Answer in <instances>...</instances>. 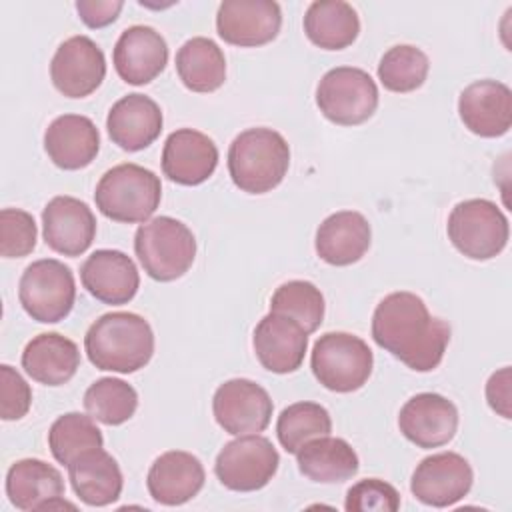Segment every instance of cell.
Wrapping results in <instances>:
<instances>
[{"label": "cell", "mask_w": 512, "mask_h": 512, "mask_svg": "<svg viewBox=\"0 0 512 512\" xmlns=\"http://www.w3.org/2000/svg\"><path fill=\"white\" fill-rule=\"evenodd\" d=\"M324 296L308 280H288L276 288L270 300V312L282 314L300 324L308 334L316 332L324 320Z\"/></svg>", "instance_id": "35"}, {"label": "cell", "mask_w": 512, "mask_h": 512, "mask_svg": "<svg viewBox=\"0 0 512 512\" xmlns=\"http://www.w3.org/2000/svg\"><path fill=\"white\" fill-rule=\"evenodd\" d=\"M104 438L94 418L80 412H68L58 416L48 430V448L56 462L68 466L80 454L102 448Z\"/></svg>", "instance_id": "32"}, {"label": "cell", "mask_w": 512, "mask_h": 512, "mask_svg": "<svg viewBox=\"0 0 512 512\" xmlns=\"http://www.w3.org/2000/svg\"><path fill=\"white\" fill-rule=\"evenodd\" d=\"M430 70L428 56L410 44L388 48L378 64V80L382 86L396 94L414 92L426 82Z\"/></svg>", "instance_id": "36"}, {"label": "cell", "mask_w": 512, "mask_h": 512, "mask_svg": "<svg viewBox=\"0 0 512 512\" xmlns=\"http://www.w3.org/2000/svg\"><path fill=\"white\" fill-rule=\"evenodd\" d=\"M162 110L144 94H128L112 104L106 116L110 140L128 152L148 148L162 132Z\"/></svg>", "instance_id": "23"}, {"label": "cell", "mask_w": 512, "mask_h": 512, "mask_svg": "<svg viewBox=\"0 0 512 512\" xmlns=\"http://www.w3.org/2000/svg\"><path fill=\"white\" fill-rule=\"evenodd\" d=\"M134 252L152 280L172 282L194 264L196 238L184 222L172 216H156L138 226Z\"/></svg>", "instance_id": "5"}, {"label": "cell", "mask_w": 512, "mask_h": 512, "mask_svg": "<svg viewBox=\"0 0 512 512\" xmlns=\"http://www.w3.org/2000/svg\"><path fill=\"white\" fill-rule=\"evenodd\" d=\"M112 62L126 84L142 86L164 72L168 64V44L152 26L136 24L126 28L116 40Z\"/></svg>", "instance_id": "17"}, {"label": "cell", "mask_w": 512, "mask_h": 512, "mask_svg": "<svg viewBox=\"0 0 512 512\" xmlns=\"http://www.w3.org/2000/svg\"><path fill=\"white\" fill-rule=\"evenodd\" d=\"M122 0H78L76 10L88 28H104L112 24L122 12Z\"/></svg>", "instance_id": "40"}, {"label": "cell", "mask_w": 512, "mask_h": 512, "mask_svg": "<svg viewBox=\"0 0 512 512\" xmlns=\"http://www.w3.org/2000/svg\"><path fill=\"white\" fill-rule=\"evenodd\" d=\"M344 508L348 512H396L400 494L380 478H364L348 488Z\"/></svg>", "instance_id": "38"}, {"label": "cell", "mask_w": 512, "mask_h": 512, "mask_svg": "<svg viewBox=\"0 0 512 512\" xmlns=\"http://www.w3.org/2000/svg\"><path fill=\"white\" fill-rule=\"evenodd\" d=\"M486 400L490 408L500 414L502 418L510 420L512 410H510V366H504L496 370L488 382H486Z\"/></svg>", "instance_id": "41"}, {"label": "cell", "mask_w": 512, "mask_h": 512, "mask_svg": "<svg viewBox=\"0 0 512 512\" xmlns=\"http://www.w3.org/2000/svg\"><path fill=\"white\" fill-rule=\"evenodd\" d=\"M282 26V10L274 0H224L216 12L218 36L240 48L272 42Z\"/></svg>", "instance_id": "14"}, {"label": "cell", "mask_w": 512, "mask_h": 512, "mask_svg": "<svg viewBox=\"0 0 512 512\" xmlns=\"http://www.w3.org/2000/svg\"><path fill=\"white\" fill-rule=\"evenodd\" d=\"M32 390L28 382L8 364L0 366V416L2 420H20L28 414Z\"/></svg>", "instance_id": "39"}, {"label": "cell", "mask_w": 512, "mask_h": 512, "mask_svg": "<svg viewBox=\"0 0 512 512\" xmlns=\"http://www.w3.org/2000/svg\"><path fill=\"white\" fill-rule=\"evenodd\" d=\"M34 216L22 208H2L0 212V254L4 258H24L36 248Z\"/></svg>", "instance_id": "37"}, {"label": "cell", "mask_w": 512, "mask_h": 512, "mask_svg": "<svg viewBox=\"0 0 512 512\" xmlns=\"http://www.w3.org/2000/svg\"><path fill=\"white\" fill-rule=\"evenodd\" d=\"M290 146L272 128H248L228 148V174L236 188L248 194H266L286 176Z\"/></svg>", "instance_id": "3"}, {"label": "cell", "mask_w": 512, "mask_h": 512, "mask_svg": "<svg viewBox=\"0 0 512 512\" xmlns=\"http://www.w3.org/2000/svg\"><path fill=\"white\" fill-rule=\"evenodd\" d=\"M372 228L356 210H340L322 220L316 230V254L330 266H350L370 248Z\"/></svg>", "instance_id": "25"}, {"label": "cell", "mask_w": 512, "mask_h": 512, "mask_svg": "<svg viewBox=\"0 0 512 512\" xmlns=\"http://www.w3.org/2000/svg\"><path fill=\"white\" fill-rule=\"evenodd\" d=\"M474 482L470 462L456 452H438L416 464L410 492L426 506L446 508L468 496Z\"/></svg>", "instance_id": "12"}, {"label": "cell", "mask_w": 512, "mask_h": 512, "mask_svg": "<svg viewBox=\"0 0 512 512\" xmlns=\"http://www.w3.org/2000/svg\"><path fill=\"white\" fill-rule=\"evenodd\" d=\"M84 350L98 370L132 374L150 362L154 332L140 314L108 312L88 328Z\"/></svg>", "instance_id": "2"}, {"label": "cell", "mask_w": 512, "mask_h": 512, "mask_svg": "<svg viewBox=\"0 0 512 512\" xmlns=\"http://www.w3.org/2000/svg\"><path fill=\"white\" fill-rule=\"evenodd\" d=\"M398 428L418 448H438L456 436L458 408L442 394L420 392L400 408Z\"/></svg>", "instance_id": "15"}, {"label": "cell", "mask_w": 512, "mask_h": 512, "mask_svg": "<svg viewBox=\"0 0 512 512\" xmlns=\"http://www.w3.org/2000/svg\"><path fill=\"white\" fill-rule=\"evenodd\" d=\"M218 166V148L210 136L194 128L174 130L162 148V172L182 186L206 182Z\"/></svg>", "instance_id": "19"}, {"label": "cell", "mask_w": 512, "mask_h": 512, "mask_svg": "<svg viewBox=\"0 0 512 512\" xmlns=\"http://www.w3.org/2000/svg\"><path fill=\"white\" fill-rule=\"evenodd\" d=\"M316 104L330 122L338 126H358L376 112L378 86L366 70L338 66L320 78Z\"/></svg>", "instance_id": "9"}, {"label": "cell", "mask_w": 512, "mask_h": 512, "mask_svg": "<svg viewBox=\"0 0 512 512\" xmlns=\"http://www.w3.org/2000/svg\"><path fill=\"white\" fill-rule=\"evenodd\" d=\"M44 150L62 170H80L94 162L100 150V132L88 116L62 114L44 132Z\"/></svg>", "instance_id": "24"}, {"label": "cell", "mask_w": 512, "mask_h": 512, "mask_svg": "<svg viewBox=\"0 0 512 512\" xmlns=\"http://www.w3.org/2000/svg\"><path fill=\"white\" fill-rule=\"evenodd\" d=\"M252 346L258 362L274 374L296 372L308 350V332L294 320L268 312L254 328Z\"/></svg>", "instance_id": "20"}, {"label": "cell", "mask_w": 512, "mask_h": 512, "mask_svg": "<svg viewBox=\"0 0 512 512\" xmlns=\"http://www.w3.org/2000/svg\"><path fill=\"white\" fill-rule=\"evenodd\" d=\"M176 72L188 90L200 94L214 92L226 80L224 52L214 40L194 36L178 48Z\"/></svg>", "instance_id": "31"}, {"label": "cell", "mask_w": 512, "mask_h": 512, "mask_svg": "<svg viewBox=\"0 0 512 512\" xmlns=\"http://www.w3.org/2000/svg\"><path fill=\"white\" fill-rule=\"evenodd\" d=\"M106 76L102 48L88 36L64 40L50 62V80L66 98L90 96Z\"/></svg>", "instance_id": "13"}, {"label": "cell", "mask_w": 512, "mask_h": 512, "mask_svg": "<svg viewBox=\"0 0 512 512\" xmlns=\"http://www.w3.org/2000/svg\"><path fill=\"white\" fill-rule=\"evenodd\" d=\"M22 368L38 384L62 386L80 368V350L74 340L58 332H42L26 344Z\"/></svg>", "instance_id": "26"}, {"label": "cell", "mask_w": 512, "mask_h": 512, "mask_svg": "<svg viewBox=\"0 0 512 512\" xmlns=\"http://www.w3.org/2000/svg\"><path fill=\"white\" fill-rule=\"evenodd\" d=\"M446 232L460 254L482 262L506 248L510 226L498 204L486 198H470L452 208Z\"/></svg>", "instance_id": "7"}, {"label": "cell", "mask_w": 512, "mask_h": 512, "mask_svg": "<svg viewBox=\"0 0 512 512\" xmlns=\"http://www.w3.org/2000/svg\"><path fill=\"white\" fill-rule=\"evenodd\" d=\"M160 178L134 162L118 164L102 174L96 184V208L110 220L122 224L148 222L160 206Z\"/></svg>", "instance_id": "4"}, {"label": "cell", "mask_w": 512, "mask_h": 512, "mask_svg": "<svg viewBox=\"0 0 512 512\" xmlns=\"http://www.w3.org/2000/svg\"><path fill=\"white\" fill-rule=\"evenodd\" d=\"M280 464L274 444L260 434H244L224 444L214 462L220 484L234 492H256L276 474Z\"/></svg>", "instance_id": "10"}, {"label": "cell", "mask_w": 512, "mask_h": 512, "mask_svg": "<svg viewBox=\"0 0 512 512\" xmlns=\"http://www.w3.org/2000/svg\"><path fill=\"white\" fill-rule=\"evenodd\" d=\"M204 480V466L194 454L184 450H168L152 462L146 476V488L154 502L164 506H180L202 490Z\"/></svg>", "instance_id": "22"}, {"label": "cell", "mask_w": 512, "mask_h": 512, "mask_svg": "<svg viewBox=\"0 0 512 512\" xmlns=\"http://www.w3.org/2000/svg\"><path fill=\"white\" fill-rule=\"evenodd\" d=\"M332 418L328 410L316 402H294L286 406L276 422V434L288 454H296L308 440L328 436Z\"/></svg>", "instance_id": "34"}, {"label": "cell", "mask_w": 512, "mask_h": 512, "mask_svg": "<svg viewBox=\"0 0 512 512\" xmlns=\"http://www.w3.org/2000/svg\"><path fill=\"white\" fill-rule=\"evenodd\" d=\"M64 494L58 468L38 458L16 460L6 474V496L18 510H44Z\"/></svg>", "instance_id": "28"}, {"label": "cell", "mask_w": 512, "mask_h": 512, "mask_svg": "<svg viewBox=\"0 0 512 512\" xmlns=\"http://www.w3.org/2000/svg\"><path fill=\"white\" fill-rule=\"evenodd\" d=\"M66 468L74 494L86 506H108L120 498L124 486L122 470L106 450L92 448Z\"/></svg>", "instance_id": "27"}, {"label": "cell", "mask_w": 512, "mask_h": 512, "mask_svg": "<svg viewBox=\"0 0 512 512\" xmlns=\"http://www.w3.org/2000/svg\"><path fill=\"white\" fill-rule=\"evenodd\" d=\"M304 34L322 50H344L360 34V18L342 0L312 2L304 14Z\"/></svg>", "instance_id": "30"}, {"label": "cell", "mask_w": 512, "mask_h": 512, "mask_svg": "<svg viewBox=\"0 0 512 512\" xmlns=\"http://www.w3.org/2000/svg\"><path fill=\"white\" fill-rule=\"evenodd\" d=\"M296 462L300 474L320 484H340L350 480L358 468V454L344 438L318 436L308 440L298 452Z\"/></svg>", "instance_id": "29"}, {"label": "cell", "mask_w": 512, "mask_h": 512, "mask_svg": "<svg viewBox=\"0 0 512 512\" xmlns=\"http://www.w3.org/2000/svg\"><path fill=\"white\" fill-rule=\"evenodd\" d=\"M272 398L256 382L248 378H232L220 384L212 398V412L218 426L232 434L264 432L272 418Z\"/></svg>", "instance_id": "11"}, {"label": "cell", "mask_w": 512, "mask_h": 512, "mask_svg": "<svg viewBox=\"0 0 512 512\" xmlns=\"http://www.w3.org/2000/svg\"><path fill=\"white\" fill-rule=\"evenodd\" d=\"M374 342L414 372L440 366L450 342V326L434 318L414 292L384 296L372 314Z\"/></svg>", "instance_id": "1"}, {"label": "cell", "mask_w": 512, "mask_h": 512, "mask_svg": "<svg viewBox=\"0 0 512 512\" xmlns=\"http://www.w3.org/2000/svg\"><path fill=\"white\" fill-rule=\"evenodd\" d=\"M310 366L316 380L332 392L348 394L360 390L374 366L370 346L348 332H326L312 348Z\"/></svg>", "instance_id": "6"}, {"label": "cell", "mask_w": 512, "mask_h": 512, "mask_svg": "<svg viewBox=\"0 0 512 512\" xmlns=\"http://www.w3.org/2000/svg\"><path fill=\"white\" fill-rule=\"evenodd\" d=\"M42 236L50 250L80 256L96 236L94 212L74 196H54L42 210Z\"/></svg>", "instance_id": "16"}, {"label": "cell", "mask_w": 512, "mask_h": 512, "mask_svg": "<svg viewBox=\"0 0 512 512\" xmlns=\"http://www.w3.org/2000/svg\"><path fill=\"white\" fill-rule=\"evenodd\" d=\"M82 286L104 304H128L138 288L140 274L130 256L120 250H96L80 266Z\"/></svg>", "instance_id": "21"}, {"label": "cell", "mask_w": 512, "mask_h": 512, "mask_svg": "<svg viewBox=\"0 0 512 512\" xmlns=\"http://www.w3.org/2000/svg\"><path fill=\"white\" fill-rule=\"evenodd\" d=\"M458 114L476 136H504L512 126V90L498 80H476L460 92Z\"/></svg>", "instance_id": "18"}, {"label": "cell", "mask_w": 512, "mask_h": 512, "mask_svg": "<svg viewBox=\"0 0 512 512\" xmlns=\"http://www.w3.org/2000/svg\"><path fill=\"white\" fill-rule=\"evenodd\" d=\"M18 300L24 312L42 324L64 320L76 300L72 270L54 258H42L26 266L18 282Z\"/></svg>", "instance_id": "8"}, {"label": "cell", "mask_w": 512, "mask_h": 512, "mask_svg": "<svg viewBox=\"0 0 512 512\" xmlns=\"http://www.w3.org/2000/svg\"><path fill=\"white\" fill-rule=\"evenodd\" d=\"M84 408L94 420L106 426H120L134 416L138 392L120 378H100L84 392Z\"/></svg>", "instance_id": "33"}]
</instances>
